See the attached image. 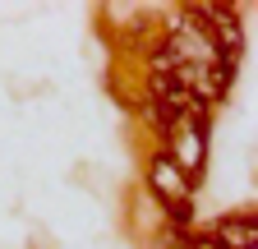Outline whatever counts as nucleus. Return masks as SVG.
I'll return each instance as SVG.
<instances>
[{
	"instance_id": "2",
	"label": "nucleus",
	"mask_w": 258,
	"mask_h": 249,
	"mask_svg": "<svg viewBox=\"0 0 258 249\" xmlns=\"http://www.w3.org/2000/svg\"><path fill=\"white\" fill-rule=\"evenodd\" d=\"M199 19H203V33L212 42V51L221 60H240V46H244V28H240V14L231 5H199Z\"/></svg>"
},
{
	"instance_id": "3",
	"label": "nucleus",
	"mask_w": 258,
	"mask_h": 249,
	"mask_svg": "<svg viewBox=\"0 0 258 249\" xmlns=\"http://www.w3.org/2000/svg\"><path fill=\"white\" fill-rule=\"evenodd\" d=\"M148 190L161 199V208H171V203H189L194 184L184 180V171L166 157V152H152V162H148Z\"/></svg>"
},
{
	"instance_id": "1",
	"label": "nucleus",
	"mask_w": 258,
	"mask_h": 249,
	"mask_svg": "<svg viewBox=\"0 0 258 249\" xmlns=\"http://www.w3.org/2000/svg\"><path fill=\"white\" fill-rule=\"evenodd\" d=\"M161 134H166V148H161V152H166V157L184 171L189 184H199V180H203V166H208V106L194 102V106H189L180 120H171Z\"/></svg>"
},
{
	"instance_id": "5",
	"label": "nucleus",
	"mask_w": 258,
	"mask_h": 249,
	"mask_svg": "<svg viewBox=\"0 0 258 249\" xmlns=\"http://www.w3.org/2000/svg\"><path fill=\"white\" fill-rule=\"evenodd\" d=\"M166 249H217V240L208 231H175Z\"/></svg>"
},
{
	"instance_id": "4",
	"label": "nucleus",
	"mask_w": 258,
	"mask_h": 249,
	"mask_svg": "<svg viewBox=\"0 0 258 249\" xmlns=\"http://www.w3.org/2000/svg\"><path fill=\"white\" fill-rule=\"evenodd\" d=\"M208 235L217 240V249H258V222H253V212L217 217V226Z\"/></svg>"
}]
</instances>
